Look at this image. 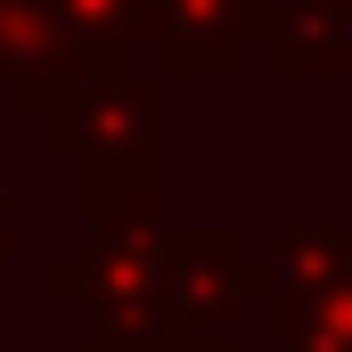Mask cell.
Instances as JSON below:
<instances>
[{
	"label": "cell",
	"instance_id": "obj_3",
	"mask_svg": "<svg viewBox=\"0 0 352 352\" xmlns=\"http://www.w3.org/2000/svg\"><path fill=\"white\" fill-rule=\"evenodd\" d=\"M270 295V263H246L230 230H173V320L180 336H230V320Z\"/></svg>",
	"mask_w": 352,
	"mask_h": 352
},
{
	"label": "cell",
	"instance_id": "obj_9",
	"mask_svg": "<svg viewBox=\"0 0 352 352\" xmlns=\"http://www.w3.org/2000/svg\"><path fill=\"white\" fill-rule=\"evenodd\" d=\"M16 246H8V188H0V263H8Z\"/></svg>",
	"mask_w": 352,
	"mask_h": 352
},
{
	"label": "cell",
	"instance_id": "obj_4",
	"mask_svg": "<svg viewBox=\"0 0 352 352\" xmlns=\"http://www.w3.org/2000/svg\"><path fill=\"white\" fill-rule=\"evenodd\" d=\"M278 0H156V82H213L238 66V50L270 33Z\"/></svg>",
	"mask_w": 352,
	"mask_h": 352
},
{
	"label": "cell",
	"instance_id": "obj_2",
	"mask_svg": "<svg viewBox=\"0 0 352 352\" xmlns=\"http://www.w3.org/2000/svg\"><path fill=\"white\" fill-rule=\"evenodd\" d=\"M270 328L278 352H352V230L295 221L270 238Z\"/></svg>",
	"mask_w": 352,
	"mask_h": 352
},
{
	"label": "cell",
	"instance_id": "obj_6",
	"mask_svg": "<svg viewBox=\"0 0 352 352\" xmlns=\"http://www.w3.org/2000/svg\"><path fill=\"white\" fill-rule=\"evenodd\" d=\"M352 58V8L344 0H278L270 8V66L278 82H328Z\"/></svg>",
	"mask_w": 352,
	"mask_h": 352
},
{
	"label": "cell",
	"instance_id": "obj_1",
	"mask_svg": "<svg viewBox=\"0 0 352 352\" xmlns=\"http://www.w3.org/2000/svg\"><path fill=\"white\" fill-rule=\"evenodd\" d=\"M41 131L58 156L82 164V213L107 221H156V180H164V82L148 74H82L41 107Z\"/></svg>",
	"mask_w": 352,
	"mask_h": 352
},
{
	"label": "cell",
	"instance_id": "obj_7",
	"mask_svg": "<svg viewBox=\"0 0 352 352\" xmlns=\"http://www.w3.org/2000/svg\"><path fill=\"white\" fill-rule=\"evenodd\" d=\"M58 8L82 41L90 74H123V58L156 41V0H58Z\"/></svg>",
	"mask_w": 352,
	"mask_h": 352
},
{
	"label": "cell",
	"instance_id": "obj_8",
	"mask_svg": "<svg viewBox=\"0 0 352 352\" xmlns=\"http://www.w3.org/2000/svg\"><path fill=\"white\" fill-rule=\"evenodd\" d=\"M164 352H230V336H180V344H164Z\"/></svg>",
	"mask_w": 352,
	"mask_h": 352
},
{
	"label": "cell",
	"instance_id": "obj_5",
	"mask_svg": "<svg viewBox=\"0 0 352 352\" xmlns=\"http://www.w3.org/2000/svg\"><path fill=\"white\" fill-rule=\"evenodd\" d=\"M82 74H90V58L58 0H0V90H8L16 115L41 123V107Z\"/></svg>",
	"mask_w": 352,
	"mask_h": 352
}]
</instances>
